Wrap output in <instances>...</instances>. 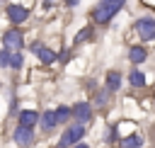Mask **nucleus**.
Instances as JSON below:
<instances>
[{
    "mask_svg": "<svg viewBox=\"0 0 155 148\" xmlns=\"http://www.w3.org/2000/svg\"><path fill=\"white\" fill-rule=\"evenodd\" d=\"M124 2H126V0H99V2L94 5V10H92V19H94L97 24L109 22V19L124 7Z\"/></svg>",
    "mask_w": 155,
    "mask_h": 148,
    "instance_id": "f257e3e1",
    "label": "nucleus"
},
{
    "mask_svg": "<svg viewBox=\"0 0 155 148\" xmlns=\"http://www.w3.org/2000/svg\"><path fill=\"white\" fill-rule=\"evenodd\" d=\"M85 136V124H73L63 136H61V141H58V148H68V146H75V143H80V138Z\"/></svg>",
    "mask_w": 155,
    "mask_h": 148,
    "instance_id": "f03ea898",
    "label": "nucleus"
},
{
    "mask_svg": "<svg viewBox=\"0 0 155 148\" xmlns=\"http://www.w3.org/2000/svg\"><path fill=\"white\" fill-rule=\"evenodd\" d=\"M136 32L143 41H153L155 39V19L153 17H140L136 22Z\"/></svg>",
    "mask_w": 155,
    "mask_h": 148,
    "instance_id": "7ed1b4c3",
    "label": "nucleus"
},
{
    "mask_svg": "<svg viewBox=\"0 0 155 148\" xmlns=\"http://www.w3.org/2000/svg\"><path fill=\"white\" fill-rule=\"evenodd\" d=\"M2 44H5V51H22L24 39H22V34H19L17 29H10V32H5Z\"/></svg>",
    "mask_w": 155,
    "mask_h": 148,
    "instance_id": "20e7f679",
    "label": "nucleus"
},
{
    "mask_svg": "<svg viewBox=\"0 0 155 148\" xmlns=\"http://www.w3.org/2000/svg\"><path fill=\"white\" fill-rule=\"evenodd\" d=\"M31 53H34L41 63H53V61L58 58V53H56V51H51L48 46H44L41 41H34V44H31Z\"/></svg>",
    "mask_w": 155,
    "mask_h": 148,
    "instance_id": "39448f33",
    "label": "nucleus"
},
{
    "mask_svg": "<svg viewBox=\"0 0 155 148\" xmlns=\"http://www.w3.org/2000/svg\"><path fill=\"white\" fill-rule=\"evenodd\" d=\"M70 114L78 119V124H87L90 116H92V107H90V102H78V104L70 109Z\"/></svg>",
    "mask_w": 155,
    "mask_h": 148,
    "instance_id": "423d86ee",
    "label": "nucleus"
},
{
    "mask_svg": "<svg viewBox=\"0 0 155 148\" xmlns=\"http://www.w3.org/2000/svg\"><path fill=\"white\" fill-rule=\"evenodd\" d=\"M15 141H17V146L29 148V146L34 143V131H31L29 126H17V131H15Z\"/></svg>",
    "mask_w": 155,
    "mask_h": 148,
    "instance_id": "0eeeda50",
    "label": "nucleus"
},
{
    "mask_svg": "<svg viewBox=\"0 0 155 148\" xmlns=\"http://www.w3.org/2000/svg\"><path fill=\"white\" fill-rule=\"evenodd\" d=\"M7 17H10L15 24H19V22H24V19L29 17V10L22 7V5H7Z\"/></svg>",
    "mask_w": 155,
    "mask_h": 148,
    "instance_id": "6e6552de",
    "label": "nucleus"
},
{
    "mask_svg": "<svg viewBox=\"0 0 155 148\" xmlns=\"http://www.w3.org/2000/svg\"><path fill=\"white\" fill-rule=\"evenodd\" d=\"M36 121H39V114H36L34 109H24V112H19V126H29V129H34Z\"/></svg>",
    "mask_w": 155,
    "mask_h": 148,
    "instance_id": "1a4fd4ad",
    "label": "nucleus"
},
{
    "mask_svg": "<svg viewBox=\"0 0 155 148\" xmlns=\"http://www.w3.org/2000/svg\"><path fill=\"white\" fill-rule=\"evenodd\" d=\"M119 85H121V73L119 70H109L107 73V92L119 90Z\"/></svg>",
    "mask_w": 155,
    "mask_h": 148,
    "instance_id": "9d476101",
    "label": "nucleus"
},
{
    "mask_svg": "<svg viewBox=\"0 0 155 148\" xmlns=\"http://www.w3.org/2000/svg\"><path fill=\"white\" fill-rule=\"evenodd\" d=\"M56 124H58V121H56L53 112H44V114H41V129H44V131H53Z\"/></svg>",
    "mask_w": 155,
    "mask_h": 148,
    "instance_id": "9b49d317",
    "label": "nucleus"
},
{
    "mask_svg": "<svg viewBox=\"0 0 155 148\" xmlns=\"http://www.w3.org/2000/svg\"><path fill=\"white\" fill-rule=\"evenodd\" d=\"M128 58H131L133 63H143V61L148 58V53H145V49H143V46H133V49L128 51Z\"/></svg>",
    "mask_w": 155,
    "mask_h": 148,
    "instance_id": "f8f14e48",
    "label": "nucleus"
},
{
    "mask_svg": "<svg viewBox=\"0 0 155 148\" xmlns=\"http://www.w3.org/2000/svg\"><path fill=\"white\" fill-rule=\"evenodd\" d=\"M128 80H131V85L133 87H145V75L140 73V70H131V75H128Z\"/></svg>",
    "mask_w": 155,
    "mask_h": 148,
    "instance_id": "ddd939ff",
    "label": "nucleus"
},
{
    "mask_svg": "<svg viewBox=\"0 0 155 148\" xmlns=\"http://www.w3.org/2000/svg\"><path fill=\"white\" fill-rule=\"evenodd\" d=\"M22 63H24V58H22V51H10V61H7V66L10 68H22Z\"/></svg>",
    "mask_w": 155,
    "mask_h": 148,
    "instance_id": "4468645a",
    "label": "nucleus"
},
{
    "mask_svg": "<svg viewBox=\"0 0 155 148\" xmlns=\"http://www.w3.org/2000/svg\"><path fill=\"white\" fill-rule=\"evenodd\" d=\"M53 116H56V121H68L73 114H70V107H65V104H61L58 109H53Z\"/></svg>",
    "mask_w": 155,
    "mask_h": 148,
    "instance_id": "2eb2a0df",
    "label": "nucleus"
},
{
    "mask_svg": "<svg viewBox=\"0 0 155 148\" xmlns=\"http://www.w3.org/2000/svg\"><path fill=\"white\" fill-rule=\"evenodd\" d=\"M121 146H124V148H140V146H143V138H140V136H128V138L121 141Z\"/></svg>",
    "mask_w": 155,
    "mask_h": 148,
    "instance_id": "dca6fc26",
    "label": "nucleus"
},
{
    "mask_svg": "<svg viewBox=\"0 0 155 148\" xmlns=\"http://www.w3.org/2000/svg\"><path fill=\"white\" fill-rule=\"evenodd\" d=\"M92 34V29L90 27H85V29H80L78 34H75V44H82V41H87V36Z\"/></svg>",
    "mask_w": 155,
    "mask_h": 148,
    "instance_id": "f3484780",
    "label": "nucleus"
},
{
    "mask_svg": "<svg viewBox=\"0 0 155 148\" xmlns=\"http://www.w3.org/2000/svg\"><path fill=\"white\" fill-rule=\"evenodd\" d=\"M7 61H10V51H5V49H2V51H0V68H5V66H7Z\"/></svg>",
    "mask_w": 155,
    "mask_h": 148,
    "instance_id": "a211bd4d",
    "label": "nucleus"
},
{
    "mask_svg": "<svg viewBox=\"0 0 155 148\" xmlns=\"http://www.w3.org/2000/svg\"><path fill=\"white\" fill-rule=\"evenodd\" d=\"M104 102H107V90L99 92V97H97V104H104Z\"/></svg>",
    "mask_w": 155,
    "mask_h": 148,
    "instance_id": "6ab92c4d",
    "label": "nucleus"
},
{
    "mask_svg": "<svg viewBox=\"0 0 155 148\" xmlns=\"http://www.w3.org/2000/svg\"><path fill=\"white\" fill-rule=\"evenodd\" d=\"M78 2H80V0H65V5H70V7H75Z\"/></svg>",
    "mask_w": 155,
    "mask_h": 148,
    "instance_id": "aec40b11",
    "label": "nucleus"
},
{
    "mask_svg": "<svg viewBox=\"0 0 155 148\" xmlns=\"http://www.w3.org/2000/svg\"><path fill=\"white\" fill-rule=\"evenodd\" d=\"M70 148H87L85 143H75V146H70Z\"/></svg>",
    "mask_w": 155,
    "mask_h": 148,
    "instance_id": "412c9836",
    "label": "nucleus"
}]
</instances>
